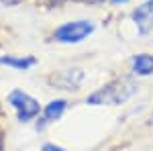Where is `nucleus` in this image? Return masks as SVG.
I'll return each mask as SVG.
<instances>
[{
	"instance_id": "11",
	"label": "nucleus",
	"mask_w": 153,
	"mask_h": 151,
	"mask_svg": "<svg viewBox=\"0 0 153 151\" xmlns=\"http://www.w3.org/2000/svg\"><path fill=\"white\" fill-rule=\"evenodd\" d=\"M82 2H88V4H100V2H104V0H82Z\"/></svg>"
},
{
	"instance_id": "6",
	"label": "nucleus",
	"mask_w": 153,
	"mask_h": 151,
	"mask_svg": "<svg viewBox=\"0 0 153 151\" xmlns=\"http://www.w3.org/2000/svg\"><path fill=\"white\" fill-rule=\"evenodd\" d=\"M82 80H84L82 70H68V71H61L57 78H53V84H57L63 90H78Z\"/></svg>"
},
{
	"instance_id": "14",
	"label": "nucleus",
	"mask_w": 153,
	"mask_h": 151,
	"mask_svg": "<svg viewBox=\"0 0 153 151\" xmlns=\"http://www.w3.org/2000/svg\"><path fill=\"white\" fill-rule=\"evenodd\" d=\"M4 149V141H2V137H0V151Z\"/></svg>"
},
{
	"instance_id": "5",
	"label": "nucleus",
	"mask_w": 153,
	"mask_h": 151,
	"mask_svg": "<svg viewBox=\"0 0 153 151\" xmlns=\"http://www.w3.org/2000/svg\"><path fill=\"white\" fill-rule=\"evenodd\" d=\"M65 108H68V102L63 100V98H57V100H51L47 106H45V110H43V118H41V123L37 125L39 129H43L47 123H53V121H57L61 118V115L65 112Z\"/></svg>"
},
{
	"instance_id": "2",
	"label": "nucleus",
	"mask_w": 153,
	"mask_h": 151,
	"mask_svg": "<svg viewBox=\"0 0 153 151\" xmlns=\"http://www.w3.org/2000/svg\"><path fill=\"white\" fill-rule=\"evenodd\" d=\"M94 23L92 21H71V23H63L61 27L55 29L53 39L57 43H80L88 35L94 33Z\"/></svg>"
},
{
	"instance_id": "13",
	"label": "nucleus",
	"mask_w": 153,
	"mask_h": 151,
	"mask_svg": "<svg viewBox=\"0 0 153 151\" xmlns=\"http://www.w3.org/2000/svg\"><path fill=\"white\" fill-rule=\"evenodd\" d=\"M110 2H114V4H118V2H129V0H110Z\"/></svg>"
},
{
	"instance_id": "15",
	"label": "nucleus",
	"mask_w": 153,
	"mask_h": 151,
	"mask_svg": "<svg viewBox=\"0 0 153 151\" xmlns=\"http://www.w3.org/2000/svg\"><path fill=\"white\" fill-rule=\"evenodd\" d=\"M149 123H151V125H153V112H151V121H149Z\"/></svg>"
},
{
	"instance_id": "10",
	"label": "nucleus",
	"mask_w": 153,
	"mask_h": 151,
	"mask_svg": "<svg viewBox=\"0 0 153 151\" xmlns=\"http://www.w3.org/2000/svg\"><path fill=\"white\" fill-rule=\"evenodd\" d=\"M2 4H6V6H12V4H19V0H0Z\"/></svg>"
},
{
	"instance_id": "12",
	"label": "nucleus",
	"mask_w": 153,
	"mask_h": 151,
	"mask_svg": "<svg viewBox=\"0 0 153 151\" xmlns=\"http://www.w3.org/2000/svg\"><path fill=\"white\" fill-rule=\"evenodd\" d=\"M49 2H53V4H61V2H65V0H49Z\"/></svg>"
},
{
	"instance_id": "7",
	"label": "nucleus",
	"mask_w": 153,
	"mask_h": 151,
	"mask_svg": "<svg viewBox=\"0 0 153 151\" xmlns=\"http://www.w3.org/2000/svg\"><path fill=\"white\" fill-rule=\"evenodd\" d=\"M131 68L135 76H151L153 74V55L151 53H139L131 61Z\"/></svg>"
},
{
	"instance_id": "4",
	"label": "nucleus",
	"mask_w": 153,
	"mask_h": 151,
	"mask_svg": "<svg viewBox=\"0 0 153 151\" xmlns=\"http://www.w3.org/2000/svg\"><path fill=\"white\" fill-rule=\"evenodd\" d=\"M131 19L141 35H147L153 29V0H145L141 6L131 12Z\"/></svg>"
},
{
	"instance_id": "8",
	"label": "nucleus",
	"mask_w": 153,
	"mask_h": 151,
	"mask_svg": "<svg viewBox=\"0 0 153 151\" xmlns=\"http://www.w3.org/2000/svg\"><path fill=\"white\" fill-rule=\"evenodd\" d=\"M37 63L35 57H12V55H4L0 57V65H8V68H14V70H29Z\"/></svg>"
},
{
	"instance_id": "9",
	"label": "nucleus",
	"mask_w": 153,
	"mask_h": 151,
	"mask_svg": "<svg viewBox=\"0 0 153 151\" xmlns=\"http://www.w3.org/2000/svg\"><path fill=\"white\" fill-rule=\"evenodd\" d=\"M41 151H65V149H63V147H59V145H55V143H45Z\"/></svg>"
},
{
	"instance_id": "3",
	"label": "nucleus",
	"mask_w": 153,
	"mask_h": 151,
	"mask_svg": "<svg viewBox=\"0 0 153 151\" xmlns=\"http://www.w3.org/2000/svg\"><path fill=\"white\" fill-rule=\"evenodd\" d=\"M8 104L16 110V118L21 123H29L33 121L39 112H41V106L31 94L23 92V90H12L8 94Z\"/></svg>"
},
{
	"instance_id": "1",
	"label": "nucleus",
	"mask_w": 153,
	"mask_h": 151,
	"mask_svg": "<svg viewBox=\"0 0 153 151\" xmlns=\"http://www.w3.org/2000/svg\"><path fill=\"white\" fill-rule=\"evenodd\" d=\"M135 92H137V84L131 78H117L92 92L86 98V102L92 106H118L127 102Z\"/></svg>"
}]
</instances>
